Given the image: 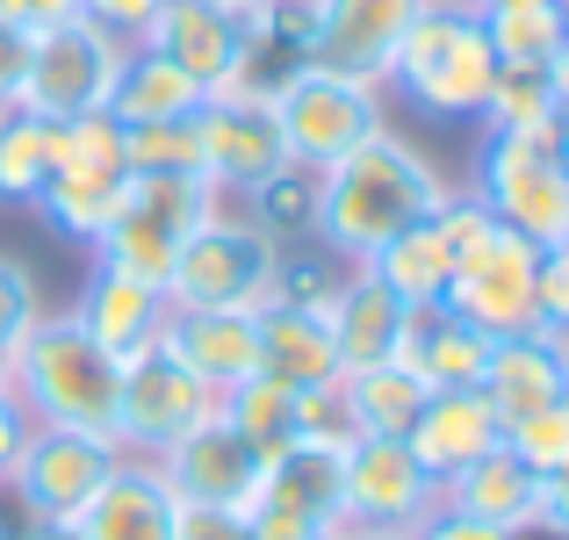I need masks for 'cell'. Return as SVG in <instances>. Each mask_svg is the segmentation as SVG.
Returning a JSON list of instances; mask_svg holds the SVG:
<instances>
[{
  "instance_id": "obj_45",
  "label": "cell",
  "mask_w": 569,
  "mask_h": 540,
  "mask_svg": "<svg viewBox=\"0 0 569 540\" xmlns=\"http://www.w3.org/2000/svg\"><path fill=\"white\" fill-rule=\"evenodd\" d=\"M246 527H252V540H332L325 527H310V519H296V512H274V504H252Z\"/></svg>"
},
{
  "instance_id": "obj_36",
  "label": "cell",
  "mask_w": 569,
  "mask_h": 540,
  "mask_svg": "<svg viewBox=\"0 0 569 540\" xmlns=\"http://www.w3.org/2000/svg\"><path fill=\"white\" fill-rule=\"evenodd\" d=\"M43 318V289L14 252H0V389L14 382V353H22L29 324Z\"/></svg>"
},
{
  "instance_id": "obj_29",
  "label": "cell",
  "mask_w": 569,
  "mask_h": 540,
  "mask_svg": "<svg viewBox=\"0 0 569 540\" xmlns=\"http://www.w3.org/2000/svg\"><path fill=\"white\" fill-rule=\"evenodd\" d=\"M382 274L389 296H403L411 310H432L447 296V281H455V231H447V217L432 209L426 223H411V231H397L376 260H361Z\"/></svg>"
},
{
  "instance_id": "obj_25",
  "label": "cell",
  "mask_w": 569,
  "mask_h": 540,
  "mask_svg": "<svg viewBox=\"0 0 569 540\" xmlns=\"http://www.w3.org/2000/svg\"><path fill=\"white\" fill-rule=\"evenodd\" d=\"M490 353H498V339H490L483 324L455 318L447 303L418 310V318H411V339H403V360H411L432 389H483Z\"/></svg>"
},
{
  "instance_id": "obj_23",
  "label": "cell",
  "mask_w": 569,
  "mask_h": 540,
  "mask_svg": "<svg viewBox=\"0 0 569 540\" xmlns=\"http://www.w3.org/2000/svg\"><path fill=\"white\" fill-rule=\"evenodd\" d=\"M483 397L498 403V418H527V411H541V403L569 397V339L548 332V324L498 339L490 374H483Z\"/></svg>"
},
{
  "instance_id": "obj_28",
  "label": "cell",
  "mask_w": 569,
  "mask_h": 540,
  "mask_svg": "<svg viewBox=\"0 0 569 540\" xmlns=\"http://www.w3.org/2000/svg\"><path fill=\"white\" fill-rule=\"evenodd\" d=\"M260 504H274V512H296V519H310V527L339 533V527H347V519H339V447L296 440L289 454H274V461H267V476H260Z\"/></svg>"
},
{
  "instance_id": "obj_3",
  "label": "cell",
  "mask_w": 569,
  "mask_h": 540,
  "mask_svg": "<svg viewBox=\"0 0 569 540\" xmlns=\"http://www.w3.org/2000/svg\"><path fill=\"white\" fill-rule=\"evenodd\" d=\"M389 87H403L440 123H476L490 87H498V51L483 37V14L469 0H426V14L397 43Z\"/></svg>"
},
{
  "instance_id": "obj_14",
  "label": "cell",
  "mask_w": 569,
  "mask_h": 540,
  "mask_svg": "<svg viewBox=\"0 0 569 540\" xmlns=\"http://www.w3.org/2000/svg\"><path fill=\"white\" fill-rule=\"evenodd\" d=\"M202 173L217 194H260L289 173V144H281L274 123V101L252 94V87H231V94H209L202 101Z\"/></svg>"
},
{
  "instance_id": "obj_37",
  "label": "cell",
  "mask_w": 569,
  "mask_h": 540,
  "mask_svg": "<svg viewBox=\"0 0 569 540\" xmlns=\"http://www.w3.org/2000/svg\"><path fill=\"white\" fill-rule=\"evenodd\" d=\"M505 447H512L533 476L562 469L569 461V397L541 403V411H527V418H505Z\"/></svg>"
},
{
  "instance_id": "obj_38",
  "label": "cell",
  "mask_w": 569,
  "mask_h": 540,
  "mask_svg": "<svg viewBox=\"0 0 569 540\" xmlns=\"http://www.w3.org/2000/svg\"><path fill=\"white\" fill-rule=\"evenodd\" d=\"M58 167H123V123H116L109 109L58 123Z\"/></svg>"
},
{
  "instance_id": "obj_43",
  "label": "cell",
  "mask_w": 569,
  "mask_h": 540,
  "mask_svg": "<svg viewBox=\"0 0 569 540\" xmlns=\"http://www.w3.org/2000/svg\"><path fill=\"white\" fill-rule=\"evenodd\" d=\"M411 540H527V533H505V527H483V519H469V512H432V519H418V533Z\"/></svg>"
},
{
  "instance_id": "obj_31",
  "label": "cell",
  "mask_w": 569,
  "mask_h": 540,
  "mask_svg": "<svg viewBox=\"0 0 569 540\" xmlns=\"http://www.w3.org/2000/svg\"><path fill=\"white\" fill-rule=\"evenodd\" d=\"M223 418L246 432V447L260 461H274L303 440V389L274 382V374H246L238 389H223Z\"/></svg>"
},
{
  "instance_id": "obj_5",
  "label": "cell",
  "mask_w": 569,
  "mask_h": 540,
  "mask_svg": "<svg viewBox=\"0 0 569 540\" xmlns=\"http://www.w3.org/2000/svg\"><path fill=\"white\" fill-rule=\"evenodd\" d=\"M476 202L533 246H569V152L556 130H483Z\"/></svg>"
},
{
  "instance_id": "obj_6",
  "label": "cell",
  "mask_w": 569,
  "mask_h": 540,
  "mask_svg": "<svg viewBox=\"0 0 569 540\" xmlns=\"http://www.w3.org/2000/svg\"><path fill=\"white\" fill-rule=\"evenodd\" d=\"M267 101H274L289 167H303V173L339 167V159L361 152L376 130H389L382 87L376 80H347V72H325V66H289L274 87H267Z\"/></svg>"
},
{
  "instance_id": "obj_22",
  "label": "cell",
  "mask_w": 569,
  "mask_h": 540,
  "mask_svg": "<svg viewBox=\"0 0 569 540\" xmlns=\"http://www.w3.org/2000/svg\"><path fill=\"white\" fill-rule=\"evenodd\" d=\"M440 504L483 519V527H505V533H541V476H533L512 447H490L483 461H469L461 476H447Z\"/></svg>"
},
{
  "instance_id": "obj_52",
  "label": "cell",
  "mask_w": 569,
  "mask_h": 540,
  "mask_svg": "<svg viewBox=\"0 0 569 540\" xmlns=\"http://www.w3.org/2000/svg\"><path fill=\"white\" fill-rule=\"evenodd\" d=\"M556 138H562V152H569V101H562V116H556Z\"/></svg>"
},
{
  "instance_id": "obj_33",
  "label": "cell",
  "mask_w": 569,
  "mask_h": 540,
  "mask_svg": "<svg viewBox=\"0 0 569 540\" xmlns=\"http://www.w3.org/2000/svg\"><path fill=\"white\" fill-rule=\"evenodd\" d=\"M51 173H58V123L29 109H0V202L29 209Z\"/></svg>"
},
{
  "instance_id": "obj_2",
  "label": "cell",
  "mask_w": 569,
  "mask_h": 540,
  "mask_svg": "<svg viewBox=\"0 0 569 540\" xmlns=\"http://www.w3.org/2000/svg\"><path fill=\"white\" fill-rule=\"evenodd\" d=\"M8 389L29 411V426H66V432L116 440V389H123V368L87 339V324L72 318V310H43V318L29 324Z\"/></svg>"
},
{
  "instance_id": "obj_11",
  "label": "cell",
  "mask_w": 569,
  "mask_h": 540,
  "mask_svg": "<svg viewBox=\"0 0 569 540\" xmlns=\"http://www.w3.org/2000/svg\"><path fill=\"white\" fill-rule=\"evenodd\" d=\"M533 267H541V246L519 238L512 223L490 217L483 231L455 252V281H447L440 303L455 310V318L483 324L490 339L533 332V324H541V318H533Z\"/></svg>"
},
{
  "instance_id": "obj_34",
  "label": "cell",
  "mask_w": 569,
  "mask_h": 540,
  "mask_svg": "<svg viewBox=\"0 0 569 540\" xmlns=\"http://www.w3.org/2000/svg\"><path fill=\"white\" fill-rule=\"evenodd\" d=\"M556 116H562V101L541 66H498V87H490L476 123L483 130H556Z\"/></svg>"
},
{
  "instance_id": "obj_20",
  "label": "cell",
  "mask_w": 569,
  "mask_h": 540,
  "mask_svg": "<svg viewBox=\"0 0 569 540\" xmlns=\"http://www.w3.org/2000/svg\"><path fill=\"white\" fill-rule=\"evenodd\" d=\"M403 440H411V454L447 483V476H461L469 461H483L490 447H505V418L483 389H432V403L418 411V426L403 432Z\"/></svg>"
},
{
  "instance_id": "obj_49",
  "label": "cell",
  "mask_w": 569,
  "mask_h": 540,
  "mask_svg": "<svg viewBox=\"0 0 569 540\" xmlns=\"http://www.w3.org/2000/svg\"><path fill=\"white\" fill-rule=\"evenodd\" d=\"M541 72H548V87H556V101H569V37H562V51L548 58Z\"/></svg>"
},
{
  "instance_id": "obj_10",
  "label": "cell",
  "mask_w": 569,
  "mask_h": 540,
  "mask_svg": "<svg viewBox=\"0 0 569 540\" xmlns=\"http://www.w3.org/2000/svg\"><path fill=\"white\" fill-rule=\"evenodd\" d=\"M440 512V476L411 454V440L353 432L339 447V519L376 533H418V519Z\"/></svg>"
},
{
  "instance_id": "obj_35",
  "label": "cell",
  "mask_w": 569,
  "mask_h": 540,
  "mask_svg": "<svg viewBox=\"0 0 569 540\" xmlns=\"http://www.w3.org/2000/svg\"><path fill=\"white\" fill-rule=\"evenodd\" d=\"M194 116H202V109H194ZM194 116L123 130V167L130 173H167V180H209L202 173V123H194Z\"/></svg>"
},
{
  "instance_id": "obj_47",
  "label": "cell",
  "mask_w": 569,
  "mask_h": 540,
  "mask_svg": "<svg viewBox=\"0 0 569 540\" xmlns=\"http://www.w3.org/2000/svg\"><path fill=\"white\" fill-rule=\"evenodd\" d=\"M22 440H29V411L14 403V389H0V490H8V469L22 454Z\"/></svg>"
},
{
  "instance_id": "obj_40",
  "label": "cell",
  "mask_w": 569,
  "mask_h": 540,
  "mask_svg": "<svg viewBox=\"0 0 569 540\" xmlns=\"http://www.w3.org/2000/svg\"><path fill=\"white\" fill-rule=\"evenodd\" d=\"M159 8H167V0H80V14H87V22L116 29V37H130V43L144 37V22H152Z\"/></svg>"
},
{
  "instance_id": "obj_21",
  "label": "cell",
  "mask_w": 569,
  "mask_h": 540,
  "mask_svg": "<svg viewBox=\"0 0 569 540\" xmlns=\"http://www.w3.org/2000/svg\"><path fill=\"white\" fill-rule=\"evenodd\" d=\"M159 347L223 397V389H238L246 374H260V318H252V310H173Z\"/></svg>"
},
{
  "instance_id": "obj_17",
  "label": "cell",
  "mask_w": 569,
  "mask_h": 540,
  "mask_svg": "<svg viewBox=\"0 0 569 540\" xmlns=\"http://www.w3.org/2000/svg\"><path fill=\"white\" fill-rule=\"evenodd\" d=\"M325 332H332V353H339V374L353 368H382V360H403V339H411V318L418 310L403 296L382 289L376 267H339L332 296H325Z\"/></svg>"
},
{
  "instance_id": "obj_19",
  "label": "cell",
  "mask_w": 569,
  "mask_h": 540,
  "mask_svg": "<svg viewBox=\"0 0 569 540\" xmlns=\"http://www.w3.org/2000/svg\"><path fill=\"white\" fill-rule=\"evenodd\" d=\"M181 527V498H173L167 469L144 454H123L116 476L101 483V498L80 512V533L87 540H173Z\"/></svg>"
},
{
  "instance_id": "obj_32",
  "label": "cell",
  "mask_w": 569,
  "mask_h": 540,
  "mask_svg": "<svg viewBox=\"0 0 569 540\" xmlns=\"http://www.w3.org/2000/svg\"><path fill=\"white\" fill-rule=\"evenodd\" d=\"M476 14H483L498 66H548L569 37V0H490Z\"/></svg>"
},
{
  "instance_id": "obj_27",
  "label": "cell",
  "mask_w": 569,
  "mask_h": 540,
  "mask_svg": "<svg viewBox=\"0 0 569 540\" xmlns=\"http://www.w3.org/2000/svg\"><path fill=\"white\" fill-rule=\"evenodd\" d=\"M123 194H130V173L123 167H58L29 209H37L58 238H72V246H101V231L116 223Z\"/></svg>"
},
{
  "instance_id": "obj_26",
  "label": "cell",
  "mask_w": 569,
  "mask_h": 540,
  "mask_svg": "<svg viewBox=\"0 0 569 540\" xmlns=\"http://www.w3.org/2000/svg\"><path fill=\"white\" fill-rule=\"evenodd\" d=\"M432 403V382L411 368V360H382V368H353L339 374V411H347V432H382V440H403L418 426V411Z\"/></svg>"
},
{
  "instance_id": "obj_44",
  "label": "cell",
  "mask_w": 569,
  "mask_h": 540,
  "mask_svg": "<svg viewBox=\"0 0 569 540\" xmlns=\"http://www.w3.org/2000/svg\"><path fill=\"white\" fill-rule=\"evenodd\" d=\"M80 14V0H0V22H14V29H58V22H72Z\"/></svg>"
},
{
  "instance_id": "obj_18",
  "label": "cell",
  "mask_w": 569,
  "mask_h": 540,
  "mask_svg": "<svg viewBox=\"0 0 569 540\" xmlns=\"http://www.w3.org/2000/svg\"><path fill=\"white\" fill-rule=\"evenodd\" d=\"M72 318L87 324V339H94L116 368H130V360H144L159 339H167L173 303H167V289H152V281H130V274H116V267H94L87 289H80V303H72Z\"/></svg>"
},
{
  "instance_id": "obj_46",
  "label": "cell",
  "mask_w": 569,
  "mask_h": 540,
  "mask_svg": "<svg viewBox=\"0 0 569 540\" xmlns=\"http://www.w3.org/2000/svg\"><path fill=\"white\" fill-rule=\"evenodd\" d=\"M541 540H569V461L541 476Z\"/></svg>"
},
{
  "instance_id": "obj_51",
  "label": "cell",
  "mask_w": 569,
  "mask_h": 540,
  "mask_svg": "<svg viewBox=\"0 0 569 540\" xmlns=\"http://www.w3.org/2000/svg\"><path fill=\"white\" fill-rule=\"evenodd\" d=\"M223 8H289V0H223Z\"/></svg>"
},
{
  "instance_id": "obj_42",
  "label": "cell",
  "mask_w": 569,
  "mask_h": 540,
  "mask_svg": "<svg viewBox=\"0 0 569 540\" xmlns=\"http://www.w3.org/2000/svg\"><path fill=\"white\" fill-rule=\"evenodd\" d=\"M22 80H29V29L0 22V109L22 101Z\"/></svg>"
},
{
  "instance_id": "obj_48",
  "label": "cell",
  "mask_w": 569,
  "mask_h": 540,
  "mask_svg": "<svg viewBox=\"0 0 569 540\" xmlns=\"http://www.w3.org/2000/svg\"><path fill=\"white\" fill-rule=\"evenodd\" d=\"M0 540H87L80 527H66V519H22L14 533H0Z\"/></svg>"
},
{
  "instance_id": "obj_4",
  "label": "cell",
  "mask_w": 569,
  "mask_h": 540,
  "mask_svg": "<svg viewBox=\"0 0 569 540\" xmlns=\"http://www.w3.org/2000/svg\"><path fill=\"white\" fill-rule=\"evenodd\" d=\"M281 267H289V246L267 223L217 202L194 223L181 260H173L167 303L173 310H267L281 296Z\"/></svg>"
},
{
  "instance_id": "obj_8",
  "label": "cell",
  "mask_w": 569,
  "mask_h": 540,
  "mask_svg": "<svg viewBox=\"0 0 569 540\" xmlns=\"http://www.w3.org/2000/svg\"><path fill=\"white\" fill-rule=\"evenodd\" d=\"M123 58H130V37L87 22V14H72V22H58V29H37V37H29V80H22V101H14V109L43 116V123H72V116L109 109Z\"/></svg>"
},
{
  "instance_id": "obj_39",
  "label": "cell",
  "mask_w": 569,
  "mask_h": 540,
  "mask_svg": "<svg viewBox=\"0 0 569 540\" xmlns=\"http://www.w3.org/2000/svg\"><path fill=\"white\" fill-rule=\"evenodd\" d=\"M533 318L569 339V246H548L533 267Z\"/></svg>"
},
{
  "instance_id": "obj_30",
  "label": "cell",
  "mask_w": 569,
  "mask_h": 540,
  "mask_svg": "<svg viewBox=\"0 0 569 540\" xmlns=\"http://www.w3.org/2000/svg\"><path fill=\"white\" fill-rule=\"evenodd\" d=\"M202 101H209V94L188 80L181 66H173V58L130 43L123 72H116V94H109V116H116L123 130H144V123H181V116H194Z\"/></svg>"
},
{
  "instance_id": "obj_41",
  "label": "cell",
  "mask_w": 569,
  "mask_h": 540,
  "mask_svg": "<svg viewBox=\"0 0 569 540\" xmlns=\"http://www.w3.org/2000/svg\"><path fill=\"white\" fill-rule=\"evenodd\" d=\"M173 540H252L246 512H217V504H181V527Z\"/></svg>"
},
{
  "instance_id": "obj_24",
  "label": "cell",
  "mask_w": 569,
  "mask_h": 540,
  "mask_svg": "<svg viewBox=\"0 0 569 540\" xmlns=\"http://www.w3.org/2000/svg\"><path fill=\"white\" fill-rule=\"evenodd\" d=\"M252 318H260V374H274V382H289V389L339 382L332 332H325V318H318L310 303H289V296H274V303L252 310Z\"/></svg>"
},
{
  "instance_id": "obj_12",
  "label": "cell",
  "mask_w": 569,
  "mask_h": 540,
  "mask_svg": "<svg viewBox=\"0 0 569 540\" xmlns=\"http://www.w3.org/2000/svg\"><path fill=\"white\" fill-rule=\"evenodd\" d=\"M217 411H223L217 389H209L194 368H181L167 347H152L144 360H130L123 389H116V447L159 461L167 447H181L188 432L209 426Z\"/></svg>"
},
{
  "instance_id": "obj_1",
  "label": "cell",
  "mask_w": 569,
  "mask_h": 540,
  "mask_svg": "<svg viewBox=\"0 0 569 540\" xmlns=\"http://www.w3.org/2000/svg\"><path fill=\"white\" fill-rule=\"evenodd\" d=\"M447 173L397 130H376L361 152H347L339 167L310 173V231L325 238V252L347 267L376 260L397 231L426 223L447 202Z\"/></svg>"
},
{
  "instance_id": "obj_16",
  "label": "cell",
  "mask_w": 569,
  "mask_h": 540,
  "mask_svg": "<svg viewBox=\"0 0 569 540\" xmlns=\"http://www.w3.org/2000/svg\"><path fill=\"white\" fill-rule=\"evenodd\" d=\"M159 469H167L173 498L181 504H217V512H252L260 504V476L267 461L246 447V432L231 426V418H209V426H194L181 447H167L159 454Z\"/></svg>"
},
{
  "instance_id": "obj_53",
  "label": "cell",
  "mask_w": 569,
  "mask_h": 540,
  "mask_svg": "<svg viewBox=\"0 0 569 540\" xmlns=\"http://www.w3.org/2000/svg\"><path fill=\"white\" fill-rule=\"evenodd\" d=\"M469 8H490V0H469Z\"/></svg>"
},
{
  "instance_id": "obj_15",
  "label": "cell",
  "mask_w": 569,
  "mask_h": 540,
  "mask_svg": "<svg viewBox=\"0 0 569 540\" xmlns=\"http://www.w3.org/2000/svg\"><path fill=\"white\" fill-rule=\"evenodd\" d=\"M138 43L173 58L202 94H231V87H246V66H252V14L223 8V0H167Z\"/></svg>"
},
{
  "instance_id": "obj_50",
  "label": "cell",
  "mask_w": 569,
  "mask_h": 540,
  "mask_svg": "<svg viewBox=\"0 0 569 540\" xmlns=\"http://www.w3.org/2000/svg\"><path fill=\"white\" fill-rule=\"evenodd\" d=\"M332 540H411V533H376V527H339Z\"/></svg>"
},
{
  "instance_id": "obj_7",
  "label": "cell",
  "mask_w": 569,
  "mask_h": 540,
  "mask_svg": "<svg viewBox=\"0 0 569 540\" xmlns=\"http://www.w3.org/2000/svg\"><path fill=\"white\" fill-rule=\"evenodd\" d=\"M217 202H223V194L209 188V180L130 173V194H123V209H116V223L101 231L94 260L116 267V274H130V281H152V289H167L181 246L194 238V223H202Z\"/></svg>"
},
{
  "instance_id": "obj_13",
  "label": "cell",
  "mask_w": 569,
  "mask_h": 540,
  "mask_svg": "<svg viewBox=\"0 0 569 540\" xmlns=\"http://www.w3.org/2000/svg\"><path fill=\"white\" fill-rule=\"evenodd\" d=\"M418 14L426 0H303V66L389 87L397 43Z\"/></svg>"
},
{
  "instance_id": "obj_9",
  "label": "cell",
  "mask_w": 569,
  "mask_h": 540,
  "mask_svg": "<svg viewBox=\"0 0 569 540\" xmlns=\"http://www.w3.org/2000/svg\"><path fill=\"white\" fill-rule=\"evenodd\" d=\"M116 461H123L116 440L66 432V426H29V440H22V454H14L0 498H8L22 519H66V527H80V512L101 498V483L116 476Z\"/></svg>"
}]
</instances>
